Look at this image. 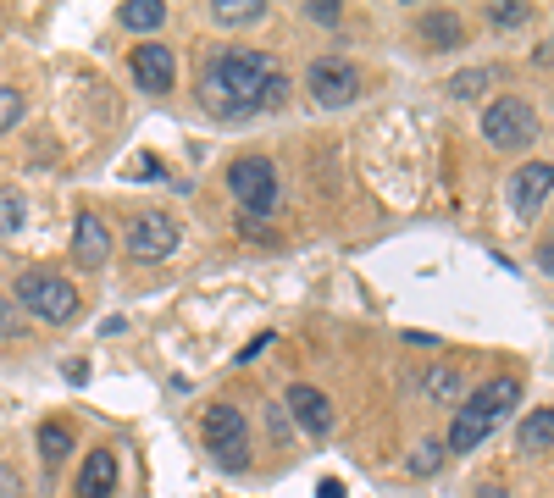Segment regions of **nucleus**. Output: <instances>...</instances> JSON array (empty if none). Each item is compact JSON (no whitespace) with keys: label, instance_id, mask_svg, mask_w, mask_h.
<instances>
[{"label":"nucleus","instance_id":"nucleus-1","mask_svg":"<svg viewBox=\"0 0 554 498\" xmlns=\"http://www.w3.org/2000/svg\"><path fill=\"white\" fill-rule=\"evenodd\" d=\"M289 100V78L266 50L250 45H222L205 56L200 67V106L222 122L255 117V111H277Z\"/></svg>","mask_w":554,"mask_h":498},{"label":"nucleus","instance_id":"nucleus-2","mask_svg":"<svg viewBox=\"0 0 554 498\" xmlns=\"http://www.w3.org/2000/svg\"><path fill=\"white\" fill-rule=\"evenodd\" d=\"M17 305H23L28 316H39L45 327H73V321L84 316V299H78V288L67 283V277L45 272V266H34V272H17Z\"/></svg>","mask_w":554,"mask_h":498},{"label":"nucleus","instance_id":"nucleus-3","mask_svg":"<svg viewBox=\"0 0 554 498\" xmlns=\"http://www.w3.org/2000/svg\"><path fill=\"white\" fill-rule=\"evenodd\" d=\"M200 432H205L211 460H217L228 476L250 471V427H244L239 404H211V410H205V421H200Z\"/></svg>","mask_w":554,"mask_h":498},{"label":"nucleus","instance_id":"nucleus-4","mask_svg":"<svg viewBox=\"0 0 554 498\" xmlns=\"http://www.w3.org/2000/svg\"><path fill=\"white\" fill-rule=\"evenodd\" d=\"M228 194L239 200L244 216H255V222H266V216L277 211V166L266 161V155H239V161L228 166Z\"/></svg>","mask_w":554,"mask_h":498},{"label":"nucleus","instance_id":"nucleus-5","mask_svg":"<svg viewBox=\"0 0 554 498\" xmlns=\"http://www.w3.org/2000/svg\"><path fill=\"white\" fill-rule=\"evenodd\" d=\"M482 133H488L494 150H521V144L538 139V111L521 95H499L494 106L482 111Z\"/></svg>","mask_w":554,"mask_h":498},{"label":"nucleus","instance_id":"nucleus-6","mask_svg":"<svg viewBox=\"0 0 554 498\" xmlns=\"http://www.w3.org/2000/svg\"><path fill=\"white\" fill-rule=\"evenodd\" d=\"M305 89H311L322 106H350L361 95V72H355L350 56H316L311 72H305Z\"/></svg>","mask_w":554,"mask_h":498},{"label":"nucleus","instance_id":"nucleus-7","mask_svg":"<svg viewBox=\"0 0 554 498\" xmlns=\"http://www.w3.org/2000/svg\"><path fill=\"white\" fill-rule=\"evenodd\" d=\"M178 249V222L167 211H139L128 222V261H167Z\"/></svg>","mask_w":554,"mask_h":498},{"label":"nucleus","instance_id":"nucleus-8","mask_svg":"<svg viewBox=\"0 0 554 498\" xmlns=\"http://www.w3.org/2000/svg\"><path fill=\"white\" fill-rule=\"evenodd\" d=\"M128 67H133V83H139L145 95H172V78H178V56H172V45L145 39V45H133Z\"/></svg>","mask_w":554,"mask_h":498},{"label":"nucleus","instance_id":"nucleus-9","mask_svg":"<svg viewBox=\"0 0 554 498\" xmlns=\"http://www.w3.org/2000/svg\"><path fill=\"white\" fill-rule=\"evenodd\" d=\"M283 410L294 415V427H300L305 438H327V432H333V404H327V393L311 388V382H294Z\"/></svg>","mask_w":554,"mask_h":498},{"label":"nucleus","instance_id":"nucleus-10","mask_svg":"<svg viewBox=\"0 0 554 498\" xmlns=\"http://www.w3.org/2000/svg\"><path fill=\"white\" fill-rule=\"evenodd\" d=\"M549 194H554V166L549 161H527L516 178H510V205H516L521 222H532V216L543 211V200H549Z\"/></svg>","mask_w":554,"mask_h":498},{"label":"nucleus","instance_id":"nucleus-11","mask_svg":"<svg viewBox=\"0 0 554 498\" xmlns=\"http://www.w3.org/2000/svg\"><path fill=\"white\" fill-rule=\"evenodd\" d=\"M516 404H521V377H510V371H505V377H488V382H482V388L466 399V410L482 415L488 427H499V421L516 410Z\"/></svg>","mask_w":554,"mask_h":498},{"label":"nucleus","instance_id":"nucleus-12","mask_svg":"<svg viewBox=\"0 0 554 498\" xmlns=\"http://www.w3.org/2000/svg\"><path fill=\"white\" fill-rule=\"evenodd\" d=\"M106 255H111V233H106V222H100L95 211H84L73 222V261L78 266H89V272H100L106 266Z\"/></svg>","mask_w":554,"mask_h":498},{"label":"nucleus","instance_id":"nucleus-13","mask_svg":"<svg viewBox=\"0 0 554 498\" xmlns=\"http://www.w3.org/2000/svg\"><path fill=\"white\" fill-rule=\"evenodd\" d=\"M111 493H117V454L89 449L84 471H78V498H111Z\"/></svg>","mask_w":554,"mask_h":498},{"label":"nucleus","instance_id":"nucleus-14","mask_svg":"<svg viewBox=\"0 0 554 498\" xmlns=\"http://www.w3.org/2000/svg\"><path fill=\"white\" fill-rule=\"evenodd\" d=\"M516 449L521 454H549L554 449V404H543V410H532L527 421H521Z\"/></svg>","mask_w":554,"mask_h":498},{"label":"nucleus","instance_id":"nucleus-15","mask_svg":"<svg viewBox=\"0 0 554 498\" xmlns=\"http://www.w3.org/2000/svg\"><path fill=\"white\" fill-rule=\"evenodd\" d=\"M117 17H122V28H133V34H156V28L167 23V6H161V0H128Z\"/></svg>","mask_w":554,"mask_h":498},{"label":"nucleus","instance_id":"nucleus-16","mask_svg":"<svg viewBox=\"0 0 554 498\" xmlns=\"http://www.w3.org/2000/svg\"><path fill=\"white\" fill-rule=\"evenodd\" d=\"M422 39L444 50V45H460V39H466V28H460L455 12H422Z\"/></svg>","mask_w":554,"mask_h":498},{"label":"nucleus","instance_id":"nucleus-17","mask_svg":"<svg viewBox=\"0 0 554 498\" xmlns=\"http://www.w3.org/2000/svg\"><path fill=\"white\" fill-rule=\"evenodd\" d=\"M211 17H217L222 28H250V23H261V17H266V6H261V0H217Z\"/></svg>","mask_w":554,"mask_h":498},{"label":"nucleus","instance_id":"nucleus-18","mask_svg":"<svg viewBox=\"0 0 554 498\" xmlns=\"http://www.w3.org/2000/svg\"><path fill=\"white\" fill-rule=\"evenodd\" d=\"M67 454H73V432H67V421H45V427H39V460L61 465Z\"/></svg>","mask_w":554,"mask_h":498},{"label":"nucleus","instance_id":"nucleus-19","mask_svg":"<svg viewBox=\"0 0 554 498\" xmlns=\"http://www.w3.org/2000/svg\"><path fill=\"white\" fill-rule=\"evenodd\" d=\"M494 83V67H466V72H455V78L444 83V95H455V100H477L482 89Z\"/></svg>","mask_w":554,"mask_h":498},{"label":"nucleus","instance_id":"nucleus-20","mask_svg":"<svg viewBox=\"0 0 554 498\" xmlns=\"http://www.w3.org/2000/svg\"><path fill=\"white\" fill-rule=\"evenodd\" d=\"M422 388H427V399H433V404H449V399L460 393V371H455V366H433Z\"/></svg>","mask_w":554,"mask_h":498},{"label":"nucleus","instance_id":"nucleus-21","mask_svg":"<svg viewBox=\"0 0 554 498\" xmlns=\"http://www.w3.org/2000/svg\"><path fill=\"white\" fill-rule=\"evenodd\" d=\"M488 23L494 28H521V23H532V6L527 0H494V6H488Z\"/></svg>","mask_w":554,"mask_h":498},{"label":"nucleus","instance_id":"nucleus-22","mask_svg":"<svg viewBox=\"0 0 554 498\" xmlns=\"http://www.w3.org/2000/svg\"><path fill=\"white\" fill-rule=\"evenodd\" d=\"M444 443H438V438H427V443H416V454H410V471H416V476H427V471H438V465H444Z\"/></svg>","mask_w":554,"mask_h":498},{"label":"nucleus","instance_id":"nucleus-23","mask_svg":"<svg viewBox=\"0 0 554 498\" xmlns=\"http://www.w3.org/2000/svg\"><path fill=\"white\" fill-rule=\"evenodd\" d=\"M23 122V95H17L12 83H0V133H12Z\"/></svg>","mask_w":554,"mask_h":498},{"label":"nucleus","instance_id":"nucleus-24","mask_svg":"<svg viewBox=\"0 0 554 498\" xmlns=\"http://www.w3.org/2000/svg\"><path fill=\"white\" fill-rule=\"evenodd\" d=\"M0 233H23V194L17 189L0 194Z\"/></svg>","mask_w":554,"mask_h":498},{"label":"nucleus","instance_id":"nucleus-25","mask_svg":"<svg viewBox=\"0 0 554 498\" xmlns=\"http://www.w3.org/2000/svg\"><path fill=\"white\" fill-rule=\"evenodd\" d=\"M305 17H316V23H327V28H338V23H344V12H338V0H311V6H305Z\"/></svg>","mask_w":554,"mask_h":498},{"label":"nucleus","instance_id":"nucleus-26","mask_svg":"<svg viewBox=\"0 0 554 498\" xmlns=\"http://www.w3.org/2000/svg\"><path fill=\"white\" fill-rule=\"evenodd\" d=\"M128 178H161V166L150 161V155H133V161H128Z\"/></svg>","mask_w":554,"mask_h":498},{"label":"nucleus","instance_id":"nucleus-27","mask_svg":"<svg viewBox=\"0 0 554 498\" xmlns=\"http://www.w3.org/2000/svg\"><path fill=\"white\" fill-rule=\"evenodd\" d=\"M0 498H23V482H17L12 465H0Z\"/></svg>","mask_w":554,"mask_h":498},{"label":"nucleus","instance_id":"nucleus-28","mask_svg":"<svg viewBox=\"0 0 554 498\" xmlns=\"http://www.w3.org/2000/svg\"><path fill=\"white\" fill-rule=\"evenodd\" d=\"M266 344H272V332H255L250 344H244V349H239V366H250V360H255V355H261V349H266Z\"/></svg>","mask_w":554,"mask_h":498},{"label":"nucleus","instance_id":"nucleus-29","mask_svg":"<svg viewBox=\"0 0 554 498\" xmlns=\"http://www.w3.org/2000/svg\"><path fill=\"white\" fill-rule=\"evenodd\" d=\"M61 377H67V382H73V388H78V382L89 377V366H84V360H67V366H61Z\"/></svg>","mask_w":554,"mask_h":498},{"label":"nucleus","instance_id":"nucleus-30","mask_svg":"<svg viewBox=\"0 0 554 498\" xmlns=\"http://www.w3.org/2000/svg\"><path fill=\"white\" fill-rule=\"evenodd\" d=\"M316 498H344V482H338V476H322V487H316Z\"/></svg>","mask_w":554,"mask_h":498},{"label":"nucleus","instance_id":"nucleus-31","mask_svg":"<svg viewBox=\"0 0 554 498\" xmlns=\"http://www.w3.org/2000/svg\"><path fill=\"white\" fill-rule=\"evenodd\" d=\"M538 266L554 277V238H543V244H538Z\"/></svg>","mask_w":554,"mask_h":498},{"label":"nucleus","instance_id":"nucleus-32","mask_svg":"<svg viewBox=\"0 0 554 498\" xmlns=\"http://www.w3.org/2000/svg\"><path fill=\"white\" fill-rule=\"evenodd\" d=\"M239 233H244V238H266V227L255 222V216H239Z\"/></svg>","mask_w":554,"mask_h":498},{"label":"nucleus","instance_id":"nucleus-33","mask_svg":"<svg viewBox=\"0 0 554 498\" xmlns=\"http://www.w3.org/2000/svg\"><path fill=\"white\" fill-rule=\"evenodd\" d=\"M12 316H17V305H12V299H0V327H6V332H12Z\"/></svg>","mask_w":554,"mask_h":498},{"label":"nucleus","instance_id":"nucleus-34","mask_svg":"<svg viewBox=\"0 0 554 498\" xmlns=\"http://www.w3.org/2000/svg\"><path fill=\"white\" fill-rule=\"evenodd\" d=\"M477 498H510V493H505L499 482H482V487H477Z\"/></svg>","mask_w":554,"mask_h":498}]
</instances>
